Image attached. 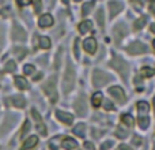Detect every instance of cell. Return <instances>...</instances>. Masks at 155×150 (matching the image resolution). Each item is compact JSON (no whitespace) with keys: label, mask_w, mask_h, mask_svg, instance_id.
Instances as JSON below:
<instances>
[{"label":"cell","mask_w":155,"mask_h":150,"mask_svg":"<svg viewBox=\"0 0 155 150\" xmlns=\"http://www.w3.org/2000/svg\"><path fill=\"white\" fill-rule=\"evenodd\" d=\"M75 70H74L72 64L68 62L67 68H65L64 73V78H63V91L65 94L70 93L71 90L74 89V85H75Z\"/></svg>","instance_id":"6da1fadb"},{"label":"cell","mask_w":155,"mask_h":150,"mask_svg":"<svg viewBox=\"0 0 155 150\" xmlns=\"http://www.w3.org/2000/svg\"><path fill=\"white\" fill-rule=\"evenodd\" d=\"M42 90L46 96L49 97L52 102H56L57 101V91H56V77H52L44 83L42 86Z\"/></svg>","instance_id":"7a4b0ae2"},{"label":"cell","mask_w":155,"mask_h":150,"mask_svg":"<svg viewBox=\"0 0 155 150\" xmlns=\"http://www.w3.org/2000/svg\"><path fill=\"white\" fill-rule=\"evenodd\" d=\"M110 66H112L114 70H117L118 73H120L121 77L127 80V77H128V73H129V67H128V64L121 59V57H118V56H116L114 55V56H113L112 63H110Z\"/></svg>","instance_id":"3957f363"},{"label":"cell","mask_w":155,"mask_h":150,"mask_svg":"<svg viewBox=\"0 0 155 150\" xmlns=\"http://www.w3.org/2000/svg\"><path fill=\"white\" fill-rule=\"evenodd\" d=\"M110 79H112V78H110L107 74L102 73L101 70H95L93 73V83L95 87H101V86L106 85Z\"/></svg>","instance_id":"277c9868"},{"label":"cell","mask_w":155,"mask_h":150,"mask_svg":"<svg viewBox=\"0 0 155 150\" xmlns=\"http://www.w3.org/2000/svg\"><path fill=\"white\" fill-rule=\"evenodd\" d=\"M127 51L131 55H140V53H146V52H147V46H146L144 44L139 43V41H135V43H132L131 45L127 48Z\"/></svg>","instance_id":"5b68a950"},{"label":"cell","mask_w":155,"mask_h":150,"mask_svg":"<svg viewBox=\"0 0 155 150\" xmlns=\"http://www.w3.org/2000/svg\"><path fill=\"white\" fill-rule=\"evenodd\" d=\"M12 40H15V41H25L26 40V33H25V30L22 29L19 25H14V27H12Z\"/></svg>","instance_id":"8992f818"},{"label":"cell","mask_w":155,"mask_h":150,"mask_svg":"<svg viewBox=\"0 0 155 150\" xmlns=\"http://www.w3.org/2000/svg\"><path fill=\"white\" fill-rule=\"evenodd\" d=\"M75 109H76L78 115H80V116L86 115V112H87V104H86V100L83 96H80L75 101Z\"/></svg>","instance_id":"52a82bcc"},{"label":"cell","mask_w":155,"mask_h":150,"mask_svg":"<svg viewBox=\"0 0 155 150\" xmlns=\"http://www.w3.org/2000/svg\"><path fill=\"white\" fill-rule=\"evenodd\" d=\"M109 93L117 100L118 102H124L125 101V94H124V90L120 87V86H113V87L109 89Z\"/></svg>","instance_id":"ba28073f"},{"label":"cell","mask_w":155,"mask_h":150,"mask_svg":"<svg viewBox=\"0 0 155 150\" xmlns=\"http://www.w3.org/2000/svg\"><path fill=\"white\" fill-rule=\"evenodd\" d=\"M31 115H33V118H34V121H35V124H37V130L40 131V134L46 135V128H45V126H44L42 120H41L40 113H38L35 109H31Z\"/></svg>","instance_id":"9c48e42d"},{"label":"cell","mask_w":155,"mask_h":150,"mask_svg":"<svg viewBox=\"0 0 155 150\" xmlns=\"http://www.w3.org/2000/svg\"><path fill=\"white\" fill-rule=\"evenodd\" d=\"M83 48H84V51L87 52V53L93 55L94 52L97 51V41L94 40V38H86V40L83 41Z\"/></svg>","instance_id":"30bf717a"},{"label":"cell","mask_w":155,"mask_h":150,"mask_svg":"<svg viewBox=\"0 0 155 150\" xmlns=\"http://www.w3.org/2000/svg\"><path fill=\"white\" fill-rule=\"evenodd\" d=\"M109 8H110V18H113V16H116L121 10H123L124 5H123V3L121 2L113 0V2L109 3Z\"/></svg>","instance_id":"8fae6325"},{"label":"cell","mask_w":155,"mask_h":150,"mask_svg":"<svg viewBox=\"0 0 155 150\" xmlns=\"http://www.w3.org/2000/svg\"><path fill=\"white\" fill-rule=\"evenodd\" d=\"M53 18H52L51 14H44L40 18V21H38V26L40 27H51L52 25H53Z\"/></svg>","instance_id":"7c38bea8"},{"label":"cell","mask_w":155,"mask_h":150,"mask_svg":"<svg viewBox=\"0 0 155 150\" xmlns=\"http://www.w3.org/2000/svg\"><path fill=\"white\" fill-rule=\"evenodd\" d=\"M125 26H124L123 23H118L117 26L114 27V30H113V36H114V38H116V41L117 43H120L121 41V38L125 36Z\"/></svg>","instance_id":"4fadbf2b"},{"label":"cell","mask_w":155,"mask_h":150,"mask_svg":"<svg viewBox=\"0 0 155 150\" xmlns=\"http://www.w3.org/2000/svg\"><path fill=\"white\" fill-rule=\"evenodd\" d=\"M56 116H57V119H59L60 121H63L64 124H71L74 120L72 115H70V113H67V112H63V111H57Z\"/></svg>","instance_id":"5bb4252c"},{"label":"cell","mask_w":155,"mask_h":150,"mask_svg":"<svg viewBox=\"0 0 155 150\" xmlns=\"http://www.w3.org/2000/svg\"><path fill=\"white\" fill-rule=\"evenodd\" d=\"M11 104L15 108H23L26 105V100L22 96H14V97H11Z\"/></svg>","instance_id":"9a60e30c"},{"label":"cell","mask_w":155,"mask_h":150,"mask_svg":"<svg viewBox=\"0 0 155 150\" xmlns=\"http://www.w3.org/2000/svg\"><path fill=\"white\" fill-rule=\"evenodd\" d=\"M37 141H38V138L35 137V135H31V137H29L26 142L23 143V146H22V150H27V149L34 148V146L37 145Z\"/></svg>","instance_id":"2e32d148"},{"label":"cell","mask_w":155,"mask_h":150,"mask_svg":"<svg viewBox=\"0 0 155 150\" xmlns=\"http://www.w3.org/2000/svg\"><path fill=\"white\" fill-rule=\"evenodd\" d=\"M61 145L65 150H72L78 146V143H76V141L72 139V138H64V141H63Z\"/></svg>","instance_id":"e0dca14e"},{"label":"cell","mask_w":155,"mask_h":150,"mask_svg":"<svg viewBox=\"0 0 155 150\" xmlns=\"http://www.w3.org/2000/svg\"><path fill=\"white\" fill-rule=\"evenodd\" d=\"M15 86L21 90H25V89L29 87V83L23 77H15Z\"/></svg>","instance_id":"ac0fdd59"},{"label":"cell","mask_w":155,"mask_h":150,"mask_svg":"<svg viewBox=\"0 0 155 150\" xmlns=\"http://www.w3.org/2000/svg\"><path fill=\"white\" fill-rule=\"evenodd\" d=\"M102 93H99V91H97V93L93 94V97H91V104H93L94 108H98L99 105H101L102 102Z\"/></svg>","instance_id":"d6986e66"},{"label":"cell","mask_w":155,"mask_h":150,"mask_svg":"<svg viewBox=\"0 0 155 150\" xmlns=\"http://www.w3.org/2000/svg\"><path fill=\"white\" fill-rule=\"evenodd\" d=\"M91 27H93V22L91 21H84V22H82V23L79 25V32L82 33V34H84V33L90 32Z\"/></svg>","instance_id":"ffe728a7"},{"label":"cell","mask_w":155,"mask_h":150,"mask_svg":"<svg viewBox=\"0 0 155 150\" xmlns=\"http://www.w3.org/2000/svg\"><path fill=\"white\" fill-rule=\"evenodd\" d=\"M74 134H76L78 137H84V134H86V126L83 123L76 124L75 128H74Z\"/></svg>","instance_id":"44dd1931"},{"label":"cell","mask_w":155,"mask_h":150,"mask_svg":"<svg viewBox=\"0 0 155 150\" xmlns=\"http://www.w3.org/2000/svg\"><path fill=\"white\" fill-rule=\"evenodd\" d=\"M148 104L147 102H144V101H139L137 102V111H139V113H142V115H144V113H147L148 112Z\"/></svg>","instance_id":"7402d4cb"},{"label":"cell","mask_w":155,"mask_h":150,"mask_svg":"<svg viewBox=\"0 0 155 150\" xmlns=\"http://www.w3.org/2000/svg\"><path fill=\"white\" fill-rule=\"evenodd\" d=\"M93 7H94V3L93 2H87L86 4H83V7H82V15H87V14H90V11L93 10Z\"/></svg>","instance_id":"603a6c76"},{"label":"cell","mask_w":155,"mask_h":150,"mask_svg":"<svg viewBox=\"0 0 155 150\" xmlns=\"http://www.w3.org/2000/svg\"><path fill=\"white\" fill-rule=\"evenodd\" d=\"M146 22H147V18L146 16H143V18H140V19H137V21H135V25H134V29L136 30H140L143 26L146 25Z\"/></svg>","instance_id":"cb8c5ba5"},{"label":"cell","mask_w":155,"mask_h":150,"mask_svg":"<svg viewBox=\"0 0 155 150\" xmlns=\"http://www.w3.org/2000/svg\"><path fill=\"white\" fill-rule=\"evenodd\" d=\"M40 46L42 49H49L51 48V40L48 37H40Z\"/></svg>","instance_id":"d4e9b609"},{"label":"cell","mask_w":155,"mask_h":150,"mask_svg":"<svg viewBox=\"0 0 155 150\" xmlns=\"http://www.w3.org/2000/svg\"><path fill=\"white\" fill-rule=\"evenodd\" d=\"M121 120H123V123H125L127 126H134V123H135L134 118H132L131 115H128V113L121 116Z\"/></svg>","instance_id":"484cf974"},{"label":"cell","mask_w":155,"mask_h":150,"mask_svg":"<svg viewBox=\"0 0 155 150\" xmlns=\"http://www.w3.org/2000/svg\"><path fill=\"white\" fill-rule=\"evenodd\" d=\"M97 21H98V25L101 27H104V23H105V18H104V10H98L97 11V15H95Z\"/></svg>","instance_id":"4316f807"},{"label":"cell","mask_w":155,"mask_h":150,"mask_svg":"<svg viewBox=\"0 0 155 150\" xmlns=\"http://www.w3.org/2000/svg\"><path fill=\"white\" fill-rule=\"evenodd\" d=\"M14 52H15L16 57H18L19 60L23 59V57L26 56V53H27V51H26L25 48H15V49H14Z\"/></svg>","instance_id":"83f0119b"},{"label":"cell","mask_w":155,"mask_h":150,"mask_svg":"<svg viewBox=\"0 0 155 150\" xmlns=\"http://www.w3.org/2000/svg\"><path fill=\"white\" fill-rule=\"evenodd\" d=\"M142 74H143V77L150 78V77H153V75H155V70H153V68H150V67H144L142 70Z\"/></svg>","instance_id":"f1b7e54d"},{"label":"cell","mask_w":155,"mask_h":150,"mask_svg":"<svg viewBox=\"0 0 155 150\" xmlns=\"http://www.w3.org/2000/svg\"><path fill=\"white\" fill-rule=\"evenodd\" d=\"M23 73L26 74V75H33L35 73V68H34V66H31V64H26L23 67Z\"/></svg>","instance_id":"f546056e"},{"label":"cell","mask_w":155,"mask_h":150,"mask_svg":"<svg viewBox=\"0 0 155 150\" xmlns=\"http://www.w3.org/2000/svg\"><path fill=\"white\" fill-rule=\"evenodd\" d=\"M148 124H150V120H148V118H140L139 119V126L140 128L146 130L148 127Z\"/></svg>","instance_id":"4dcf8cb0"},{"label":"cell","mask_w":155,"mask_h":150,"mask_svg":"<svg viewBox=\"0 0 155 150\" xmlns=\"http://www.w3.org/2000/svg\"><path fill=\"white\" fill-rule=\"evenodd\" d=\"M15 68H16V66H15V63L12 62V60H10V62L5 64V71H10V73H14L15 71Z\"/></svg>","instance_id":"1f68e13d"},{"label":"cell","mask_w":155,"mask_h":150,"mask_svg":"<svg viewBox=\"0 0 155 150\" xmlns=\"http://www.w3.org/2000/svg\"><path fill=\"white\" fill-rule=\"evenodd\" d=\"M33 0H16V3H18L19 7H26V5L31 4Z\"/></svg>","instance_id":"d6a6232c"},{"label":"cell","mask_w":155,"mask_h":150,"mask_svg":"<svg viewBox=\"0 0 155 150\" xmlns=\"http://www.w3.org/2000/svg\"><path fill=\"white\" fill-rule=\"evenodd\" d=\"M79 43L80 41L78 40V38H75V44H74V52H75V56L79 57Z\"/></svg>","instance_id":"836d02e7"},{"label":"cell","mask_w":155,"mask_h":150,"mask_svg":"<svg viewBox=\"0 0 155 150\" xmlns=\"http://www.w3.org/2000/svg\"><path fill=\"white\" fill-rule=\"evenodd\" d=\"M116 135H117L118 138H125L127 135H128V132H127V131H121V128H118L117 131H116Z\"/></svg>","instance_id":"e575fe53"},{"label":"cell","mask_w":155,"mask_h":150,"mask_svg":"<svg viewBox=\"0 0 155 150\" xmlns=\"http://www.w3.org/2000/svg\"><path fill=\"white\" fill-rule=\"evenodd\" d=\"M112 146H113V142L112 141H107V142H105L104 145L101 146V150H107L109 148H112Z\"/></svg>","instance_id":"d590c367"},{"label":"cell","mask_w":155,"mask_h":150,"mask_svg":"<svg viewBox=\"0 0 155 150\" xmlns=\"http://www.w3.org/2000/svg\"><path fill=\"white\" fill-rule=\"evenodd\" d=\"M34 5H35V12L41 11V0H34Z\"/></svg>","instance_id":"8d00e7d4"},{"label":"cell","mask_w":155,"mask_h":150,"mask_svg":"<svg viewBox=\"0 0 155 150\" xmlns=\"http://www.w3.org/2000/svg\"><path fill=\"white\" fill-rule=\"evenodd\" d=\"M131 2H132V4H134L135 7L137 8V10H139V8L142 7V4H143V3H142V0H131Z\"/></svg>","instance_id":"74e56055"},{"label":"cell","mask_w":155,"mask_h":150,"mask_svg":"<svg viewBox=\"0 0 155 150\" xmlns=\"http://www.w3.org/2000/svg\"><path fill=\"white\" fill-rule=\"evenodd\" d=\"M8 14H10V8H8V7L3 8V10L0 11V15H2V16H7Z\"/></svg>","instance_id":"f35d334b"},{"label":"cell","mask_w":155,"mask_h":150,"mask_svg":"<svg viewBox=\"0 0 155 150\" xmlns=\"http://www.w3.org/2000/svg\"><path fill=\"white\" fill-rule=\"evenodd\" d=\"M105 109L106 111H112L113 109V105L110 101H105Z\"/></svg>","instance_id":"ab89813d"},{"label":"cell","mask_w":155,"mask_h":150,"mask_svg":"<svg viewBox=\"0 0 155 150\" xmlns=\"http://www.w3.org/2000/svg\"><path fill=\"white\" fill-rule=\"evenodd\" d=\"M84 148L88 149V150H94V145H93V143H90V142H86L84 143Z\"/></svg>","instance_id":"60d3db41"},{"label":"cell","mask_w":155,"mask_h":150,"mask_svg":"<svg viewBox=\"0 0 155 150\" xmlns=\"http://www.w3.org/2000/svg\"><path fill=\"white\" fill-rule=\"evenodd\" d=\"M118 150H132V149H131V148H128L127 145H121L120 148H118Z\"/></svg>","instance_id":"b9f144b4"},{"label":"cell","mask_w":155,"mask_h":150,"mask_svg":"<svg viewBox=\"0 0 155 150\" xmlns=\"http://www.w3.org/2000/svg\"><path fill=\"white\" fill-rule=\"evenodd\" d=\"M134 143H136V145H140V138L139 137H135L134 138Z\"/></svg>","instance_id":"7bdbcfd3"},{"label":"cell","mask_w":155,"mask_h":150,"mask_svg":"<svg viewBox=\"0 0 155 150\" xmlns=\"http://www.w3.org/2000/svg\"><path fill=\"white\" fill-rule=\"evenodd\" d=\"M151 30H153V33H155V25H151Z\"/></svg>","instance_id":"ee69618b"},{"label":"cell","mask_w":155,"mask_h":150,"mask_svg":"<svg viewBox=\"0 0 155 150\" xmlns=\"http://www.w3.org/2000/svg\"><path fill=\"white\" fill-rule=\"evenodd\" d=\"M63 3H64V4H68V0H63Z\"/></svg>","instance_id":"f6af8a7d"},{"label":"cell","mask_w":155,"mask_h":150,"mask_svg":"<svg viewBox=\"0 0 155 150\" xmlns=\"http://www.w3.org/2000/svg\"><path fill=\"white\" fill-rule=\"evenodd\" d=\"M3 3H4V0H0V4H3Z\"/></svg>","instance_id":"bcb514c9"},{"label":"cell","mask_w":155,"mask_h":150,"mask_svg":"<svg viewBox=\"0 0 155 150\" xmlns=\"http://www.w3.org/2000/svg\"><path fill=\"white\" fill-rule=\"evenodd\" d=\"M154 48H155V40H154Z\"/></svg>","instance_id":"7dc6e473"},{"label":"cell","mask_w":155,"mask_h":150,"mask_svg":"<svg viewBox=\"0 0 155 150\" xmlns=\"http://www.w3.org/2000/svg\"><path fill=\"white\" fill-rule=\"evenodd\" d=\"M154 105H155V98H154Z\"/></svg>","instance_id":"c3c4849f"},{"label":"cell","mask_w":155,"mask_h":150,"mask_svg":"<svg viewBox=\"0 0 155 150\" xmlns=\"http://www.w3.org/2000/svg\"><path fill=\"white\" fill-rule=\"evenodd\" d=\"M76 2H80V0H76Z\"/></svg>","instance_id":"681fc988"}]
</instances>
